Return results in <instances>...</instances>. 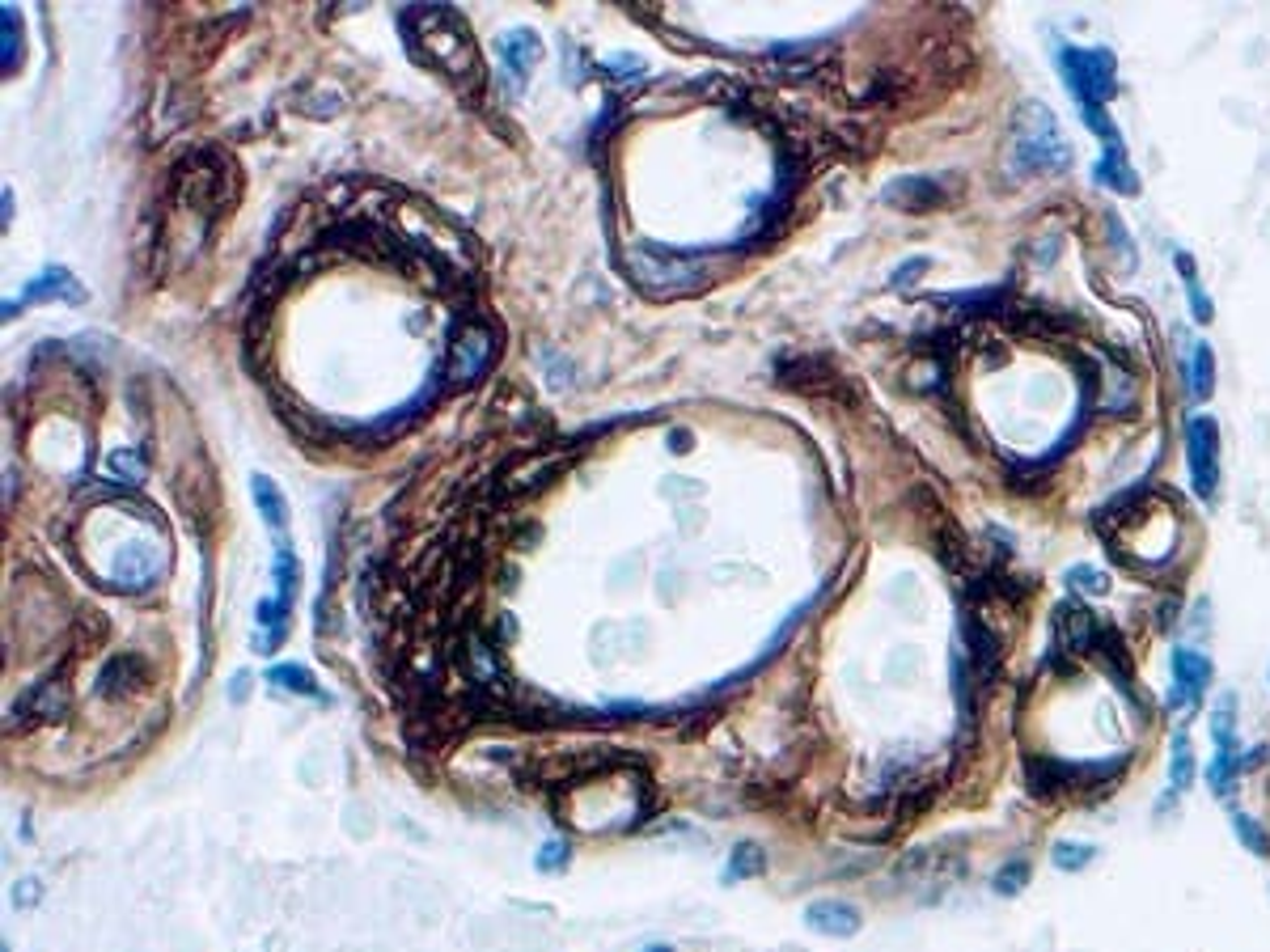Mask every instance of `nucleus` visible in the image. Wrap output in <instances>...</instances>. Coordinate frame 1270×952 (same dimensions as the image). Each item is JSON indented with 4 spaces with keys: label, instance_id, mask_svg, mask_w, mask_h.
Listing matches in <instances>:
<instances>
[{
    "label": "nucleus",
    "instance_id": "obj_1",
    "mask_svg": "<svg viewBox=\"0 0 1270 952\" xmlns=\"http://www.w3.org/2000/svg\"><path fill=\"white\" fill-rule=\"evenodd\" d=\"M402 26H406V30L416 26L412 52H416L424 64L441 68V73H449V77H474L478 56H474V43H470V34H466V21H462L458 13H449V9H441V5H424V9H416V13H406Z\"/></svg>",
    "mask_w": 1270,
    "mask_h": 952
},
{
    "label": "nucleus",
    "instance_id": "obj_2",
    "mask_svg": "<svg viewBox=\"0 0 1270 952\" xmlns=\"http://www.w3.org/2000/svg\"><path fill=\"white\" fill-rule=\"evenodd\" d=\"M622 267H627L631 284L644 297H657V301L694 293V289H703V284H707V267H703L699 254H678V250H665V246H653V242L627 246Z\"/></svg>",
    "mask_w": 1270,
    "mask_h": 952
},
{
    "label": "nucleus",
    "instance_id": "obj_3",
    "mask_svg": "<svg viewBox=\"0 0 1270 952\" xmlns=\"http://www.w3.org/2000/svg\"><path fill=\"white\" fill-rule=\"evenodd\" d=\"M174 186L191 212L212 217V212H225L237 200V165L229 153L200 145L174 165Z\"/></svg>",
    "mask_w": 1270,
    "mask_h": 952
},
{
    "label": "nucleus",
    "instance_id": "obj_4",
    "mask_svg": "<svg viewBox=\"0 0 1270 952\" xmlns=\"http://www.w3.org/2000/svg\"><path fill=\"white\" fill-rule=\"evenodd\" d=\"M1071 165V145L1054 124V114L1038 102H1029L1017 114V136H1013V170L1017 174H1046V170H1067Z\"/></svg>",
    "mask_w": 1270,
    "mask_h": 952
},
{
    "label": "nucleus",
    "instance_id": "obj_5",
    "mask_svg": "<svg viewBox=\"0 0 1270 952\" xmlns=\"http://www.w3.org/2000/svg\"><path fill=\"white\" fill-rule=\"evenodd\" d=\"M1059 68L1080 98V106H1101L1118 89V64L1106 47H1059Z\"/></svg>",
    "mask_w": 1270,
    "mask_h": 952
},
{
    "label": "nucleus",
    "instance_id": "obj_6",
    "mask_svg": "<svg viewBox=\"0 0 1270 952\" xmlns=\"http://www.w3.org/2000/svg\"><path fill=\"white\" fill-rule=\"evenodd\" d=\"M496 361V330L488 322H466L458 326V335L449 339V355H445V381L453 386H474Z\"/></svg>",
    "mask_w": 1270,
    "mask_h": 952
},
{
    "label": "nucleus",
    "instance_id": "obj_7",
    "mask_svg": "<svg viewBox=\"0 0 1270 952\" xmlns=\"http://www.w3.org/2000/svg\"><path fill=\"white\" fill-rule=\"evenodd\" d=\"M1186 470L1198 499H1215L1219 487V423L1211 415H1194L1186 423Z\"/></svg>",
    "mask_w": 1270,
    "mask_h": 952
},
{
    "label": "nucleus",
    "instance_id": "obj_8",
    "mask_svg": "<svg viewBox=\"0 0 1270 952\" xmlns=\"http://www.w3.org/2000/svg\"><path fill=\"white\" fill-rule=\"evenodd\" d=\"M1211 686V660L1207 652L1198 648H1173V690H1169V703L1182 707V703H1198L1207 695Z\"/></svg>",
    "mask_w": 1270,
    "mask_h": 952
},
{
    "label": "nucleus",
    "instance_id": "obj_9",
    "mask_svg": "<svg viewBox=\"0 0 1270 952\" xmlns=\"http://www.w3.org/2000/svg\"><path fill=\"white\" fill-rule=\"evenodd\" d=\"M1054 635H1059V648L1071 656L1097 652V618L1093 610H1085L1080 602H1063L1054 610Z\"/></svg>",
    "mask_w": 1270,
    "mask_h": 952
},
{
    "label": "nucleus",
    "instance_id": "obj_10",
    "mask_svg": "<svg viewBox=\"0 0 1270 952\" xmlns=\"http://www.w3.org/2000/svg\"><path fill=\"white\" fill-rule=\"evenodd\" d=\"M805 927H809V932H818V936H830V940H847V936H855L860 927H865V919H860V910L851 906V901L822 897V901H809V906H805Z\"/></svg>",
    "mask_w": 1270,
    "mask_h": 952
},
{
    "label": "nucleus",
    "instance_id": "obj_11",
    "mask_svg": "<svg viewBox=\"0 0 1270 952\" xmlns=\"http://www.w3.org/2000/svg\"><path fill=\"white\" fill-rule=\"evenodd\" d=\"M64 707H68V690H64V682H39L34 690H26V695H21V699L13 703L9 720H13V728L34 724V720H60V716H64Z\"/></svg>",
    "mask_w": 1270,
    "mask_h": 952
},
{
    "label": "nucleus",
    "instance_id": "obj_12",
    "mask_svg": "<svg viewBox=\"0 0 1270 952\" xmlns=\"http://www.w3.org/2000/svg\"><path fill=\"white\" fill-rule=\"evenodd\" d=\"M496 52H500V60H505V68H509V77L517 81V89L525 85V77L534 73V64H538V56H542V43H538V34L534 30H505L496 38Z\"/></svg>",
    "mask_w": 1270,
    "mask_h": 952
},
{
    "label": "nucleus",
    "instance_id": "obj_13",
    "mask_svg": "<svg viewBox=\"0 0 1270 952\" xmlns=\"http://www.w3.org/2000/svg\"><path fill=\"white\" fill-rule=\"evenodd\" d=\"M56 297H60V301H73V305H77V301H85V289H81V284H77L73 275H68L64 267H47V271H43V275H39V280H34L30 289L21 293V297H17L13 305L5 301V318H13L17 309H21V305H30V301H56Z\"/></svg>",
    "mask_w": 1270,
    "mask_h": 952
},
{
    "label": "nucleus",
    "instance_id": "obj_14",
    "mask_svg": "<svg viewBox=\"0 0 1270 952\" xmlns=\"http://www.w3.org/2000/svg\"><path fill=\"white\" fill-rule=\"evenodd\" d=\"M962 639H966V660L978 669V678H995V669H999V639H995V631L982 623L978 614H966L962 618Z\"/></svg>",
    "mask_w": 1270,
    "mask_h": 952
},
{
    "label": "nucleus",
    "instance_id": "obj_15",
    "mask_svg": "<svg viewBox=\"0 0 1270 952\" xmlns=\"http://www.w3.org/2000/svg\"><path fill=\"white\" fill-rule=\"evenodd\" d=\"M885 200L898 204L902 212H927V208H941L949 195L941 190L937 178H902V182H894L890 190H885Z\"/></svg>",
    "mask_w": 1270,
    "mask_h": 952
},
{
    "label": "nucleus",
    "instance_id": "obj_16",
    "mask_svg": "<svg viewBox=\"0 0 1270 952\" xmlns=\"http://www.w3.org/2000/svg\"><path fill=\"white\" fill-rule=\"evenodd\" d=\"M458 660H462V673L470 678V682H478V686H500V660H496V652H492V644L483 635H466L462 639V652H458Z\"/></svg>",
    "mask_w": 1270,
    "mask_h": 952
},
{
    "label": "nucleus",
    "instance_id": "obj_17",
    "mask_svg": "<svg viewBox=\"0 0 1270 952\" xmlns=\"http://www.w3.org/2000/svg\"><path fill=\"white\" fill-rule=\"evenodd\" d=\"M140 686H145V660L140 656H110V664L102 669V682H98V690L106 699H124Z\"/></svg>",
    "mask_w": 1270,
    "mask_h": 952
},
{
    "label": "nucleus",
    "instance_id": "obj_18",
    "mask_svg": "<svg viewBox=\"0 0 1270 952\" xmlns=\"http://www.w3.org/2000/svg\"><path fill=\"white\" fill-rule=\"evenodd\" d=\"M250 491H254V504H258L263 521H268V530H272V534H289V504H284L280 487L268 479V474H254Z\"/></svg>",
    "mask_w": 1270,
    "mask_h": 952
},
{
    "label": "nucleus",
    "instance_id": "obj_19",
    "mask_svg": "<svg viewBox=\"0 0 1270 952\" xmlns=\"http://www.w3.org/2000/svg\"><path fill=\"white\" fill-rule=\"evenodd\" d=\"M555 470H559V458H550V454H542V458H525V462H517L509 474H505V491H538L542 483H550L555 479Z\"/></svg>",
    "mask_w": 1270,
    "mask_h": 952
},
{
    "label": "nucleus",
    "instance_id": "obj_20",
    "mask_svg": "<svg viewBox=\"0 0 1270 952\" xmlns=\"http://www.w3.org/2000/svg\"><path fill=\"white\" fill-rule=\"evenodd\" d=\"M1093 178L1101 182V186H1110V190H1118V195H1135L1139 190V178H1135V170L1126 165V157L1122 153H1106L1097 165H1093Z\"/></svg>",
    "mask_w": 1270,
    "mask_h": 952
},
{
    "label": "nucleus",
    "instance_id": "obj_21",
    "mask_svg": "<svg viewBox=\"0 0 1270 952\" xmlns=\"http://www.w3.org/2000/svg\"><path fill=\"white\" fill-rule=\"evenodd\" d=\"M1186 381H1190V394L1198 402H1207L1215 394V351H1211V343H1194V361L1186 365Z\"/></svg>",
    "mask_w": 1270,
    "mask_h": 952
},
{
    "label": "nucleus",
    "instance_id": "obj_22",
    "mask_svg": "<svg viewBox=\"0 0 1270 952\" xmlns=\"http://www.w3.org/2000/svg\"><path fill=\"white\" fill-rule=\"evenodd\" d=\"M1169 783H1173V796H1182L1190 783H1194V753H1190V732L1178 728L1173 732V758H1169Z\"/></svg>",
    "mask_w": 1270,
    "mask_h": 952
},
{
    "label": "nucleus",
    "instance_id": "obj_23",
    "mask_svg": "<svg viewBox=\"0 0 1270 952\" xmlns=\"http://www.w3.org/2000/svg\"><path fill=\"white\" fill-rule=\"evenodd\" d=\"M268 682L280 686V690H293V695H305V699H322L318 678L309 673V669H301V664H272Z\"/></svg>",
    "mask_w": 1270,
    "mask_h": 952
},
{
    "label": "nucleus",
    "instance_id": "obj_24",
    "mask_svg": "<svg viewBox=\"0 0 1270 952\" xmlns=\"http://www.w3.org/2000/svg\"><path fill=\"white\" fill-rule=\"evenodd\" d=\"M766 872V851L758 843H737L733 855H729V868H725V880H746V876H762Z\"/></svg>",
    "mask_w": 1270,
    "mask_h": 952
},
{
    "label": "nucleus",
    "instance_id": "obj_25",
    "mask_svg": "<svg viewBox=\"0 0 1270 952\" xmlns=\"http://www.w3.org/2000/svg\"><path fill=\"white\" fill-rule=\"evenodd\" d=\"M0 38H5V47H0V68H17L21 64V13L17 9H0Z\"/></svg>",
    "mask_w": 1270,
    "mask_h": 952
},
{
    "label": "nucleus",
    "instance_id": "obj_26",
    "mask_svg": "<svg viewBox=\"0 0 1270 952\" xmlns=\"http://www.w3.org/2000/svg\"><path fill=\"white\" fill-rule=\"evenodd\" d=\"M106 474H110L115 483H128V487H132V483H140V479L149 474V462L140 458L136 449H115V454L106 458Z\"/></svg>",
    "mask_w": 1270,
    "mask_h": 952
},
{
    "label": "nucleus",
    "instance_id": "obj_27",
    "mask_svg": "<svg viewBox=\"0 0 1270 952\" xmlns=\"http://www.w3.org/2000/svg\"><path fill=\"white\" fill-rule=\"evenodd\" d=\"M1050 860H1054V868H1063V872H1080V868H1089V864L1097 860V847L1063 839V843L1050 847Z\"/></svg>",
    "mask_w": 1270,
    "mask_h": 952
},
{
    "label": "nucleus",
    "instance_id": "obj_28",
    "mask_svg": "<svg viewBox=\"0 0 1270 952\" xmlns=\"http://www.w3.org/2000/svg\"><path fill=\"white\" fill-rule=\"evenodd\" d=\"M1241 767H1245V762H1241L1237 753H1228V749H1219V753H1215V762H1211V767H1207V783H1211V792H1215V796H1228V788H1232V783H1237V775H1241Z\"/></svg>",
    "mask_w": 1270,
    "mask_h": 952
},
{
    "label": "nucleus",
    "instance_id": "obj_29",
    "mask_svg": "<svg viewBox=\"0 0 1270 952\" xmlns=\"http://www.w3.org/2000/svg\"><path fill=\"white\" fill-rule=\"evenodd\" d=\"M1232 711H1237V699H1232V695H1224V699H1219V707H1215V716H1211L1215 745H1219V749H1228V753H1237V724H1232Z\"/></svg>",
    "mask_w": 1270,
    "mask_h": 952
},
{
    "label": "nucleus",
    "instance_id": "obj_30",
    "mask_svg": "<svg viewBox=\"0 0 1270 952\" xmlns=\"http://www.w3.org/2000/svg\"><path fill=\"white\" fill-rule=\"evenodd\" d=\"M1232 829H1237V839L1245 843V851L1250 855H1270V839H1266V829L1250 817V813H1241V808H1232Z\"/></svg>",
    "mask_w": 1270,
    "mask_h": 952
},
{
    "label": "nucleus",
    "instance_id": "obj_31",
    "mask_svg": "<svg viewBox=\"0 0 1270 952\" xmlns=\"http://www.w3.org/2000/svg\"><path fill=\"white\" fill-rule=\"evenodd\" d=\"M1029 885V860H1008L995 876H991V889L999 897H1017L1021 889Z\"/></svg>",
    "mask_w": 1270,
    "mask_h": 952
},
{
    "label": "nucleus",
    "instance_id": "obj_32",
    "mask_svg": "<svg viewBox=\"0 0 1270 952\" xmlns=\"http://www.w3.org/2000/svg\"><path fill=\"white\" fill-rule=\"evenodd\" d=\"M1067 584L1080 588V592H1093V598H1101V592L1110 588V576H1106V571H1097V567H1071V571H1067Z\"/></svg>",
    "mask_w": 1270,
    "mask_h": 952
},
{
    "label": "nucleus",
    "instance_id": "obj_33",
    "mask_svg": "<svg viewBox=\"0 0 1270 952\" xmlns=\"http://www.w3.org/2000/svg\"><path fill=\"white\" fill-rule=\"evenodd\" d=\"M1186 280V301H1190V309H1194V318L1198 322H1211L1215 318V305H1211V297L1203 293V284H1198V275H1182Z\"/></svg>",
    "mask_w": 1270,
    "mask_h": 952
},
{
    "label": "nucleus",
    "instance_id": "obj_34",
    "mask_svg": "<svg viewBox=\"0 0 1270 952\" xmlns=\"http://www.w3.org/2000/svg\"><path fill=\"white\" fill-rule=\"evenodd\" d=\"M538 872H564L568 868V843L564 839H550V843H542V851H538Z\"/></svg>",
    "mask_w": 1270,
    "mask_h": 952
},
{
    "label": "nucleus",
    "instance_id": "obj_35",
    "mask_svg": "<svg viewBox=\"0 0 1270 952\" xmlns=\"http://www.w3.org/2000/svg\"><path fill=\"white\" fill-rule=\"evenodd\" d=\"M923 271H927V258H910V263H902V267L894 271V289L906 293L910 284H915V275H923Z\"/></svg>",
    "mask_w": 1270,
    "mask_h": 952
},
{
    "label": "nucleus",
    "instance_id": "obj_36",
    "mask_svg": "<svg viewBox=\"0 0 1270 952\" xmlns=\"http://www.w3.org/2000/svg\"><path fill=\"white\" fill-rule=\"evenodd\" d=\"M1110 233H1114V242H1118V250L1126 254V263H1135V254H1131V237H1126V233H1122V221L1114 217V212H1110Z\"/></svg>",
    "mask_w": 1270,
    "mask_h": 952
},
{
    "label": "nucleus",
    "instance_id": "obj_37",
    "mask_svg": "<svg viewBox=\"0 0 1270 952\" xmlns=\"http://www.w3.org/2000/svg\"><path fill=\"white\" fill-rule=\"evenodd\" d=\"M34 897H39V885H34V880H21V885L13 889V901H17V906H34Z\"/></svg>",
    "mask_w": 1270,
    "mask_h": 952
},
{
    "label": "nucleus",
    "instance_id": "obj_38",
    "mask_svg": "<svg viewBox=\"0 0 1270 952\" xmlns=\"http://www.w3.org/2000/svg\"><path fill=\"white\" fill-rule=\"evenodd\" d=\"M649 952H669V948H649Z\"/></svg>",
    "mask_w": 1270,
    "mask_h": 952
}]
</instances>
